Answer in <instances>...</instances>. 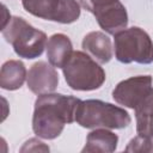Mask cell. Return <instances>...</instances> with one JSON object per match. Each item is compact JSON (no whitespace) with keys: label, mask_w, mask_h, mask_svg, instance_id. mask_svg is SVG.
I'll return each instance as SVG.
<instances>
[{"label":"cell","mask_w":153,"mask_h":153,"mask_svg":"<svg viewBox=\"0 0 153 153\" xmlns=\"http://www.w3.org/2000/svg\"><path fill=\"white\" fill-rule=\"evenodd\" d=\"M80 99L73 96L47 93L38 96L35 102L32 129L42 139L53 140L57 137L66 124L75 121L76 108Z\"/></svg>","instance_id":"1"},{"label":"cell","mask_w":153,"mask_h":153,"mask_svg":"<svg viewBox=\"0 0 153 153\" xmlns=\"http://www.w3.org/2000/svg\"><path fill=\"white\" fill-rule=\"evenodd\" d=\"M75 122L88 129H122L130 124L131 118L120 106L99 99H87L80 100L75 112Z\"/></svg>","instance_id":"2"},{"label":"cell","mask_w":153,"mask_h":153,"mask_svg":"<svg viewBox=\"0 0 153 153\" xmlns=\"http://www.w3.org/2000/svg\"><path fill=\"white\" fill-rule=\"evenodd\" d=\"M1 32L19 57L27 60L38 57L47 47V35L20 17H11Z\"/></svg>","instance_id":"3"},{"label":"cell","mask_w":153,"mask_h":153,"mask_svg":"<svg viewBox=\"0 0 153 153\" xmlns=\"http://www.w3.org/2000/svg\"><path fill=\"white\" fill-rule=\"evenodd\" d=\"M67 85L75 91H93L105 81L104 69L84 51H73L62 68Z\"/></svg>","instance_id":"4"},{"label":"cell","mask_w":153,"mask_h":153,"mask_svg":"<svg viewBox=\"0 0 153 153\" xmlns=\"http://www.w3.org/2000/svg\"><path fill=\"white\" fill-rule=\"evenodd\" d=\"M115 36V56L122 63L153 62V41L149 35L137 26L124 29Z\"/></svg>","instance_id":"5"},{"label":"cell","mask_w":153,"mask_h":153,"mask_svg":"<svg viewBox=\"0 0 153 153\" xmlns=\"http://www.w3.org/2000/svg\"><path fill=\"white\" fill-rule=\"evenodd\" d=\"M30 14L61 24H71L80 17V4L76 0H22Z\"/></svg>","instance_id":"6"},{"label":"cell","mask_w":153,"mask_h":153,"mask_svg":"<svg viewBox=\"0 0 153 153\" xmlns=\"http://www.w3.org/2000/svg\"><path fill=\"white\" fill-rule=\"evenodd\" d=\"M152 90L151 75H136L120 81L112 91V98L120 105L135 109L146 99Z\"/></svg>","instance_id":"7"},{"label":"cell","mask_w":153,"mask_h":153,"mask_svg":"<svg viewBox=\"0 0 153 153\" xmlns=\"http://www.w3.org/2000/svg\"><path fill=\"white\" fill-rule=\"evenodd\" d=\"M26 84L29 90L37 96L51 93L59 85V74L54 66L44 61H38L30 67Z\"/></svg>","instance_id":"8"},{"label":"cell","mask_w":153,"mask_h":153,"mask_svg":"<svg viewBox=\"0 0 153 153\" xmlns=\"http://www.w3.org/2000/svg\"><path fill=\"white\" fill-rule=\"evenodd\" d=\"M93 16L96 17L99 26L110 35H116L128 25V13L120 0Z\"/></svg>","instance_id":"9"},{"label":"cell","mask_w":153,"mask_h":153,"mask_svg":"<svg viewBox=\"0 0 153 153\" xmlns=\"http://www.w3.org/2000/svg\"><path fill=\"white\" fill-rule=\"evenodd\" d=\"M82 49L98 63H108L112 59V44L108 35L100 31L88 32L82 39Z\"/></svg>","instance_id":"10"},{"label":"cell","mask_w":153,"mask_h":153,"mask_svg":"<svg viewBox=\"0 0 153 153\" xmlns=\"http://www.w3.org/2000/svg\"><path fill=\"white\" fill-rule=\"evenodd\" d=\"M47 57L51 66L63 68L73 54V45L68 36L54 33L47 41Z\"/></svg>","instance_id":"11"},{"label":"cell","mask_w":153,"mask_h":153,"mask_svg":"<svg viewBox=\"0 0 153 153\" xmlns=\"http://www.w3.org/2000/svg\"><path fill=\"white\" fill-rule=\"evenodd\" d=\"M25 65L19 60L6 61L0 71V86L7 91H14L23 86L26 79Z\"/></svg>","instance_id":"12"},{"label":"cell","mask_w":153,"mask_h":153,"mask_svg":"<svg viewBox=\"0 0 153 153\" xmlns=\"http://www.w3.org/2000/svg\"><path fill=\"white\" fill-rule=\"evenodd\" d=\"M118 136L108 130L106 128H99L88 133L86 143L81 152H103L110 153L117 148Z\"/></svg>","instance_id":"13"},{"label":"cell","mask_w":153,"mask_h":153,"mask_svg":"<svg viewBox=\"0 0 153 153\" xmlns=\"http://www.w3.org/2000/svg\"><path fill=\"white\" fill-rule=\"evenodd\" d=\"M126 152H153V139L137 134L128 142Z\"/></svg>","instance_id":"14"},{"label":"cell","mask_w":153,"mask_h":153,"mask_svg":"<svg viewBox=\"0 0 153 153\" xmlns=\"http://www.w3.org/2000/svg\"><path fill=\"white\" fill-rule=\"evenodd\" d=\"M116 1H118V0H79V4L86 11L94 14V13L104 10L105 7L115 4Z\"/></svg>","instance_id":"15"},{"label":"cell","mask_w":153,"mask_h":153,"mask_svg":"<svg viewBox=\"0 0 153 153\" xmlns=\"http://www.w3.org/2000/svg\"><path fill=\"white\" fill-rule=\"evenodd\" d=\"M22 152H25V151H49V147L45 146L43 142L38 141L37 139H31L29 141L25 142V145L22 147L20 149Z\"/></svg>","instance_id":"16"}]
</instances>
